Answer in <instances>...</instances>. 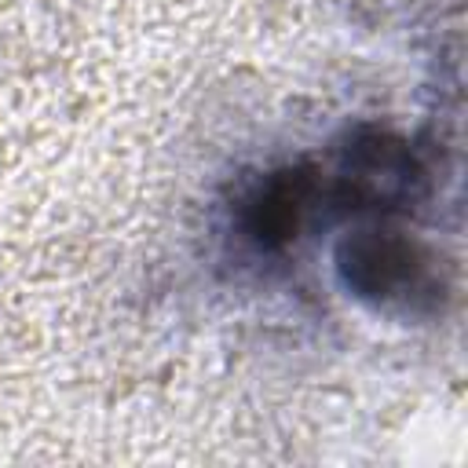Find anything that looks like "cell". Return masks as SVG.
<instances>
[{
    "label": "cell",
    "instance_id": "6da1fadb",
    "mask_svg": "<svg viewBox=\"0 0 468 468\" xmlns=\"http://www.w3.org/2000/svg\"><path fill=\"white\" fill-rule=\"evenodd\" d=\"M351 278L362 292H377V296H402L406 285L410 292H424V263H417L410 245L402 241L358 245L351 252Z\"/></svg>",
    "mask_w": 468,
    "mask_h": 468
}]
</instances>
